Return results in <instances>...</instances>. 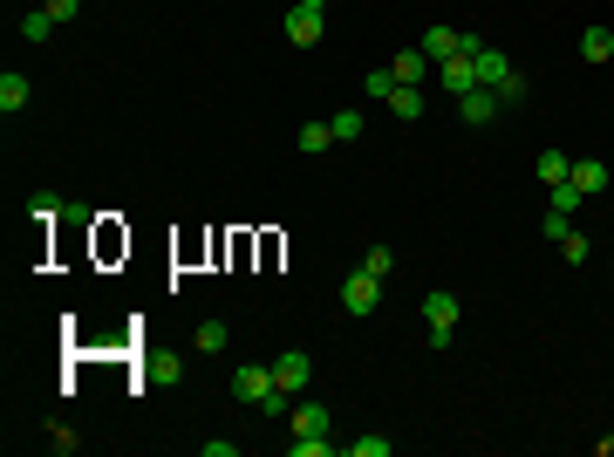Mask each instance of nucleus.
Returning <instances> with one entry per match:
<instances>
[{
  "label": "nucleus",
  "instance_id": "f257e3e1",
  "mask_svg": "<svg viewBox=\"0 0 614 457\" xmlns=\"http://www.w3.org/2000/svg\"><path fill=\"white\" fill-rule=\"evenodd\" d=\"M423 321H430V348L444 355V348H451V335H458V321H464L458 294H444V287H430V294H423Z\"/></svg>",
  "mask_w": 614,
  "mask_h": 457
},
{
  "label": "nucleus",
  "instance_id": "f03ea898",
  "mask_svg": "<svg viewBox=\"0 0 614 457\" xmlns=\"http://www.w3.org/2000/svg\"><path fill=\"white\" fill-rule=\"evenodd\" d=\"M464 55H471V76H478V89H505L512 62H505V55H499L485 35H464Z\"/></svg>",
  "mask_w": 614,
  "mask_h": 457
},
{
  "label": "nucleus",
  "instance_id": "7ed1b4c3",
  "mask_svg": "<svg viewBox=\"0 0 614 457\" xmlns=\"http://www.w3.org/2000/svg\"><path fill=\"white\" fill-rule=\"evenodd\" d=\"M267 389H280V382H273V362H239V369H232V396H239L246 410H260Z\"/></svg>",
  "mask_w": 614,
  "mask_h": 457
},
{
  "label": "nucleus",
  "instance_id": "20e7f679",
  "mask_svg": "<svg viewBox=\"0 0 614 457\" xmlns=\"http://www.w3.org/2000/svg\"><path fill=\"white\" fill-rule=\"evenodd\" d=\"M376 301H383V280L355 267V273L342 280V314H355V321H362V314H376Z\"/></svg>",
  "mask_w": 614,
  "mask_h": 457
},
{
  "label": "nucleus",
  "instance_id": "39448f33",
  "mask_svg": "<svg viewBox=\"0 0 614 457\" xmlns=\"http://www.w3.org/2000/svg\"><path fill=\"white\" fill-rule=\"evenodd\" d=\"M273 382H280L287 396H301L307 382H314V355H307V348H280V355H273Z\"/></svg>",
  "mask_w": 614,
  "mask_h": 457
},
{
  "label": "nucleus",
  "instance_id": "423d86ee",
  "mask_svg": "<svg viewBox=\"0 0 614 457\" xmlns=\"http://www.w3.org/2000/svg\"><path fill=\"white\" fill-rule=\"evenodd\" d=\"M451 110H458L464 123H471V130H485V123H492V116L505 110V96H499V89H464V96L451 103Z\"/></svg>",
  "mask_w": 614,
  "mask_h": 457
},
{
  "label": "nucleus",
  "instance_id": "0eeeda50",
  "mask_svg": "<svg viewBox=\"0 0 614 457\" xmlns=\"http://www.w3.org/2000/svg\"><path fill=\"white\" fill-rule=\"evenodd\" d=\"M417 48L430 55V62H458V55H464V35H458V28H423Z\"/></svg>",
  "mask_w": 614,
  "mask_h": 457
},
{
  "label": "nucleus",
  "instance_id": "6e6552de",
  "mask_svg": "<svg viewBox=\"0 0 614 457\" xmlns=\"http://www.w3.org/2000/svg\"><path fill=\"white\" fill-rule=\"evenodd\" d=\"M287 41H294V48H314V41H321V7H287Z\"/></svg>",
  "mask_w": 614,
  "mask_h": 457
},
{
  "label": "nucleus",
  "instance_id": "1a4fd4ad",
  "mask_svg": "<svg viewBox=\"0 0 614 457\" xmlns=\"http://www.w3.org/2000/svg\"><path fill=\"white\" fill-rule=\"evenodd\" d=\"M287 437H328V403H294Z\"/></svg>",
  "mask_w": 614,
  "mask_h": 457
},
{
  "label": "nucleus",
  "instance_id": "9d476101",
  "mask_svg": "<svg viewBox=\"0 0 614 457\" xmlns=\"http://www.w3.org/2000/svg\"><path fill=\"white\" fill-rule=\"evenodd\" d=\"M437 82H444V96L458 103L464 89H478V76H471V55H458V62H437Z\"/></svg>",
  "mask_w": 614,
  "mask_h": 457
},
{
  "label": "nucleus",
  "instance_id": "9b49d317",
  "mask_svg": "<svg viewBox=\"0 0 614 457\" xmlns=\"http://www.w3.org/2000/svg\"><path fill=\"white\" fill-rule=\"evenodd\" d=\"M389 110H396V123H417V116L430 110V103H423V89H417V82H396V89H389Z\"/></svg>",
  "mask_w": 614,
  "mask_h": 457
},
{
  "label": "nucleus",
  "instance_id": "f8f14e48",
  "mask_svg": "<svg viewBox=\"0 0 614 457\" xmlns=\"http://www.w3.org/2000/svg\"><path fill=\"white\" fill-rule=\"evenodd\" d=\"M580 62H614V28L608 21H594V28L580 35Z\"/></svg>",
  "mask_w": 614,
  "mask_h": 457
},
{
  "label": "nucleus",
  "instance_id": "ddd939ff",
  "mask_svg": "<svg viewBox=\"0 0 614 457\" xmlns=\"http://www.w3.org/2000/svg\"><path fill=\"white\" fill-rule=\"evenodd\" d=\"M430 69H437V62H430L423 48H403V55L389 62V76H396V82H417V89H423V76H430Z\"/></svg>",
  "mask_w": 614,
  "mask_h": 457
},
{
  "label": "nucleus",
  "instance_id": "4468645a",
  "mask_svg": "<svg viewBox=\"0 0 614 457\" xmlns=\"http://www.w3.org/2000/svg\"><path fill=\"white\" fill-rule=\"evenodd\" d=\"M533 171H539V185H567V178H574V157L567 151H539Z\"/></svg>",
  "mask_w": 614,
  "mask_h": 457
},
{
  "label": "nucleus",
  "instance_id": "2eb2a0df",
  "mask_svg": "<svg viewBox=\"0 0 614 457\" xmlns=\"http://www.w3.org/2000/svg\"><path fill=\"white\" fill-rule=\"evenodd\" d=\"M294 144H301V157L335 151V130H328V116H321V123H301V137H294Z\"/></svg>",
  "mask_w": 614,
  "mask_h": 457
},
{
  "label": "nucleus",
  "instance_id": "dca6fc26",
  "mask_svg": "<svg viewBox=\"0 0 614 457\" xmlns=\"http://www.w3.org/2000/svg\"><path fill=\"white\" fill-rule=\"evenodd\" d=\"M574 185L594 198V191H608V164L601 157H574Z\"/></svg>",
  "mask_w": 614,
  "mask_h": 457
},
{
  "label": "nucleus",
  "instance_id": "f3484780",
  "mask_svg": "<svg viewBox=\"0 0 614 457\" xmlns=\"http://www.w3.org/2000/svg\"><path fill=\"white\" fill-rule=\"evenodd\" d=\"M28 96H35V89H28V76H14V69L0 76V110H7V116H14V110H28Z\"/></svg>",
  "mask_w": 614,
  "mask_h": 457
},
{
  "label": "nucleus",
  "instance_id": "a211bd4d",
  "mask_svg": "<svg viewBox=\"0 0 614 457\" xmlns=\"http://www.w3.org/2000/svg\"><path fill=\"white\" fill-rule=\"evenodd\" d=\"M48 451L76 457V451H82V430H76V423H69V417H55V423H48Z\"/></svg>",
  "mask_w": 614,
  "mask_h": 457
},
{
  "label": "nucleus",
  "instance_id": "6ab92c4d",
  "mask_svg": "<svg viewBox=\"0 0 614 457\" xmlns=\"http://www.w3.org/2000/svg\"><path fill=\"white\" fill-rule=\"evenodd\" d=\"M287 457H342L335 437H287Z\"/></svg>",
  "mask_w": 614,
  "mask_h": 457
},
{
  "label": "nucleus",
  "instance_id": "aec40b11",
  "mask_svg": "<svg viewBox=\"0 0 614 457\" xmlns=\"http://www.w3.org/2000/svg\"><path fill=\"white\" fill-rule=\"evenodd\" d=\"M55 28H62V21H55L48 7H35V14H21V41H48Z\"/></svg>",
  "mask_w": 614,
  "mask_h": 457
},
{
  "label": "nucleus",
  "instance_id": "412c9836",
  "mask_svg": "<svg viewBox=\"0 0 614 457\" xmlns=\"http://www.w3.org/2000/svg\"><path fill=\"white\" fill-rule=\"evenodd\" d=\"M328 130H335V144H355V137H362V110H335Z\"/></svg>",
  "mask_w": 614,
  "mask_h": 457
},
{
  "label": "nucleus",
  "instance_id": "4be33fe9",
  "mask_svg": "<svg viewBox=\"0 0 614 457\" xmlns=\"http://www.w3.org/2000/svg\"><path fill=\"white\" fill-rule=\"evenodd\" d=\"M560 253H567V267H587V260H594V239H587V232H567Z\"/></svg>",
  "mask_w": 614,
  "mask_h": 457
},
{
  "label": "nucleus",
  "instance_id": "5701e85b",
  "mask_svg": "<svg viewBox=\"0 0 614 457\" xmlns=\"http://www.w3.org/2000/svg\"><path fill=\"white\" fill-rule=\"evenodd\" d=\"M389 89H396L389 69H369V76H362V96H376V103H389Z\"/></svg>",
  "mask_w": 614,
  "mask_h": 457
},
{
  "label": "nucleus",
  "instance_id": "b1692460",
  "mask_svg": "<svg viewBox=\"0 0 614 457\" xmlns=\"http://www.w3.org/2000/svg\"><path fill=\"white\" fill-rule=\"evenodd\" d=\"M348 457H389V437H348Z\"/></svg>",
  "mask_w": 614,
  "mask_h": 457
},
{
  "label": "nucleus",
  "instance_id": "393cba45",
  "mask_svg": "<svg viewBox=\"0 0 614 457\" xmlns=\"http://www.w3.org/2000/svg\"><path fill=\"white\" fill-rule=\"evenodd\" d=\"M389 267H396V253H389V246H369V260H362V273H376V280H389Z\"/></svg>",
  "mask_w": 614,
  "mask_h": 457
},
{
  "label": "nucleus",
  "instance_id": "a878e982",
  "mask_svg": "<svg viewBox=\"0 0 614 457\" xmlns=\"http://www.w3.org/2000/svg\"><path fill=\"white\" fill-rule=\"evenodd\" d=\"M198 348L219 355V348H226V321H205V328H198Z\"/></svg>",
  "mask_w": 614,
  "mask_h": 457
},
{
  "label": "nucleus",
  "instance_id": "bb28decb",
  "mask_svg": "<svg viewBox=\"0 0 614 457\" xmlns=\"http://www.w3.org/2000/svg\"><path fill=\"white\" fill-rule=\"evenodd\" d=\"M35 219H62V191H48V185L35 191Z\"/></svg>",
  "mask_w": 614,
  "mask_h": 457
},
{
  "label": "nucleus",
  "instance_id": "cd10ccee",
  "mask_svg": "<svg viewBox=\"0 0 614 457\" xmlns=\"http://www.w3.org/2000/svg\"><path fill=\"white\" fill-rule=\"evenodd\" d=\"M499 96H505V103H526V96H533V82H526V76H519V69H512V76H505V89H499Z\"/></svg>",
  "mask_w": 614,
  "mask_h": 457
},
{
  "label": "nucleus",
  "instance_id": "c85d7f7f",
  "mask_svg": "<svg viewBox=\"0 0 614 457\" xmlns=\"http://www.w3.org/2000/svg\"><path fill=\"white\" fill-rule=\"evenodd\" d=\"M287 403H294L287 389H267V396H260V417H287Z\"/></svg>",
  "mask_w": 614,
  "mask_h": 457
},
{
  "label": "nucleus",
  "instance_id": "c756f323",
  "mask_svg": "<svg viewBox=\"0 0 614 457\" xmlns=\"http://www.w3.org/2000/svg\"><path fill=\"white\" fill-rule=\"evenodd\" d=\"M41 7H48L55 21H76V14H82V0H41Z\"/></svg>",
  "mask_w": 614,
  "mask_h": 457
},
{
  "label": "nucleus",
  "instance_id": "7c9ffc66",
  "mask_svg": "<svg viewBox=\"0 0 614 457\" xmlns=\"http://www.w3.org/2000/svg\"><path fill=\"white\" fill-rule=\"evenodd\" d=\"M594 451H601V457H614V437H601V444H594Z\"/></svg>",
  "mask_w": 614,
  "mask_h": 457
},
{
  "label": "nucleus",
  "instance_id": "2f4dec72",
  "mask_svg": "<svg viewBox=\"0 0 614 457\" xmlns=\"http://www.w3.org/2000/svg\"><path fill=\"white\" fill-rule=\"evenodd\" d=\"M294 7H328V0H294Z\"/></svg>",
  "mask_w": 614,
  "mask_h": 457
}]
</instances>
